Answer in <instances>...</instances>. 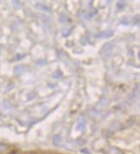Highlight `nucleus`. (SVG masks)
<instances>
[{
    "instance_id": "1",
    "label": "nucleus",
    "mask_w": 140,
    "mask_h": 154,
    "mask_svg": "<svg viewBox=\"0 0 140 154\" xmlns=\"http://www.w3.org/2000/svg\"><path fill=\"white\" fill-rule=\"evenodd\" d=\"M10 153V147L4 145V144H0V154H9Z\"/></svg>"
},
{
    "instance_id": "2",
    "label": "nucleus",
    "mask_w": 140,
    "mask_h": 154,
    "mask_svg": "<svg viewBox=\"0 0 140 154\" xmlns=\"http://www.w3.org/2000/svg\"><path fill=\"white\" fill-rule=\"evenodd\" d=\"M9 154H35L33 152H10Z\"/></svg>"
}]
</instances>
